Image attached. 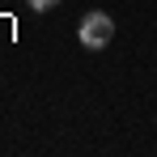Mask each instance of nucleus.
Here are the masks:
<instances>
[{
    "label": "nucleus",
    "mask_w": 157,
    "mask_h": 157,
    "mask_svg": "<svg viewBox=\"0 0 157 157\" xmlns=\"http://www.w3.org/2000/svg\"><path fill=\"white\" fill-rule=\"evenodd\" d=\"M77 38H81V47L102 51L106 43L115 38V21H110V13H85L81 26H77Z\"/></svg>",
    "instance_id": "1"
},
{
    "label": "nucleus",
    "mask_w": 157,
    "mask_h": 157,
    "mask_svg": "<svg viewBox=\"0 0 157 157\" xmlns=\"http://www.w3.org/2000/svg\"><path fill=\"white\" fill-rule=\"evenodd\" d=\"M30 9H34V13H47V9H55V4H59V0H26Z\"/></svg>",
    "instance_id": "2"
}]
</instances>
